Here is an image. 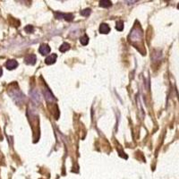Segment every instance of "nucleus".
Listing matches in <instances>:
<instances>
[{
    "label": "nucleus",
    "mask_w": 179,
    "mask_h": 179,
    "mask_svg": "<svg viewBox=\"0 0 179 179\" xmlns=\"http://www.w3.org/2000/svg\"><path fill=\"white\" fill-rule=\"evenodd\" d=\"M99 32L100 33H103V34H107L110 32V28L108 24H100V27H99Z\"/></svg>",
    "instance_id": "nucleus-9"
},
{
    "label": "nucleus",
    "mask_w": 179,
    "mask_h": 179,
    "mask_svg": "<svg viewBox=\"0 0 179 179\" xmlns=\"http://www.w3.org/2000/svg\"><path fill=\"white\" fill-rule=\"evenodd\" d=\"M44 95H45V99L49 102H53L56 100V98L54 97V95L50 92V91L49 89L44 90Z\"/></svg>",
    "instance_id": "nucleus-5"
},
{
    "label": "nucleus",
    "mask_w": 179,
    "mask_h": 179,
    "mask_svg": "<svg viewBox=\"0 0 179 179\" xmlns=\"http://www.w3.org/2000/svg\"><path fill=\"white\" fill-rule=\"evenodd\" d=\"M2 73H3V72H2V69H1V68H0V76H1V75H2Z\"/></svg>",
    "instance_id": "nucleus-17"
},
{
    "label": "nucleus",
    "mask_w": 179,
    "mask_h": 179,
    "mask_svg": "<svg viewBox=\"0 0 179 179\" xmlns=\"http://www.w3.org/2000/svg\"><path fill=\"white\" fill-rule=\"evenodd\" d=\"M55 15H56V18H57V19H65V20L69 21V22L72 21L73 18H74V16H73L71 14L66 15V14H62V13H56Z\"/></svg>",
    "instance_id": "nucleus-3"
},
{
    "label": "nucleus",
    "mask_w": 179,
    "mask_h": 179,
    "mask_svg": "<svg viewBox=\"0 0 179 179\" xmlns=\"http://www.w3.org/2000/svg\"><path fill=\"white\" fill-rule=\"evenodd\" d=\"M30 94H31V96H32V99L36 103H40V102H41V95H40V93H39L38 91L33 90V91H32L30 92Z\"/></svg>",
    "instance_id": "nucleus-4"
},
{
    "label": "nucleus",
    "mask_w": 179,
    "mask_h": 179,
    "mask_svg": "<svg viewBox=\"0 0 179 179\" xmlns=\"http://www.w3.org/2000/svg\"><path fill=\"white\" fill-rule=\"evenodd\" d=\"M99 5L102 7H108L112 5V3L111 1H108V0H102V1L99 2Z\"/></svg>",
    "instance_id": "nucleus-11"
},
{
    "label": "nucleus",
    "mask_w": 179,
    "mask_h": 179,
    "mask_svg": "<svg viewBox=\"0 0 179 179\" xmlns=\"http://www.w3.org/2000/svg\"><path fill=\"white\" fill-rule=\"evenodd\" d=\"M80 41H81V43H82L83 45H87L88 42H89V38H88V36H87V35H84L83 37L81 38Z\"/></svg>",
    "instance_id": "nucleus-14"
},
{
    "label": "nucleus",
    "mask_w": 179,
    "mask_h": 179,
    "mask_svg": "<svg viewBox=\"0 0 179 179\" xmlns=\"http://www.w3.org/2000/svg\"><path fill=\"white\" fill-rule=\"evenodd\" d=\"M56 60H57V55L56 54H52V55H50L49 57H48L46 58L45 62H46L47 65H52V64H54L56 62Z\"/></svg>",
    "instance_id": "nucleus-10"
},
{
    "label": "nucleus",
    "mask_w": 179,
    "mask_h": 179,
    "mask_svg": "<svg viewBox=\"0 0 179 179\" xmlns=\"http://www.w3.org/2000/svg\"><path fill=\"white\" fill-rule=\"evenodd\" d=\"M9 94L14 99V100L18 104L22 103L24 99V95L20 91L19 89H12V91H9Z\"/></svg>",
    "instance_id": "nucleus-2"
},
{
    "label": "nucleus",
    "mask_w": 179,
    "mask_h": 179,
    "mask_svg": "<svg viewBox=\"0 0 179 179\" xmlns=\"http://www.w3.org/2000/svg\"><path fill=\"white\" fill-rule=\"evenodd\" d=\"M25 31L27 32H33V27L32 26H31V25H28L27 27H25Z\"/></svg>",
    "instance_id": "nucleus-16"
},
{
    "label": "nucleus",
    "mask_w": 179,
    "mask_h": 179,
    "mask_svg": "<svg viewBox=\"0 0 179 179\" xmlns=\"http://www.w3.org/2000/svg\"><path fill=\"white\" fill-rule=\"evenodd\" d=\"M177 8L179 9V4H178V6H177Z\"/></svg>",
    "instance_id": "nucleus-18"
},
{
    "label": "nucleus",
    "mask_w": 179,
    "mask_h": 179,
    "mask_svg": "<svg viewBox=\"0 0 179 179\" xmlns=\"http://www.w3.org/2000/svg\"><path fill=\"white\" fill-rule=\"evenodd\" d=\"M116 29L117 31H122L124 29V23L122 21H118L116 22Z\"/></svg>",
    "instance_id": "nucleus-13"
},
{
    "label": "nucleus",
    "mask_w": 179,
    "mask_h": 179,
    "mask_svg": "<svg viewBox=\"0 0 179 179\" xmlns=\"http://www.w3.org/2000/svg\"><path fill=\"white\" fill-rule=\"evenodd\" d=\"M39 51L41 55H47L50 52V48L49 47V45L47 44H42L40 49H39Z\"/></svg>",
    "instance_id": "nucleus-6"
},
{
    "label": "nucleus",
    "mask_w": 179,
    "mask_h": 179,
    "mask_svg": "<svg viewBox=\"0 0 179 179\" xmlns=\"http://www.w3.org/2000/svg\"><path fill=\"white\" fill-rule=\"evenodd\" d=\"M141 37H142V32L140 28V26H135L133 31L131 32L130 35H129V40L132 43L135 42V41H139L141 40Z\"/></svg>",
    "instance_id": "nucleus-1"
},
{
    "label": "nucleus",
    "mask_w": 179,
    "mask_h": 179,
    "mask_svg": "<svg viewBox=\"0 0 179 179\" xmlns=\"http://www.w3.org/2000/svg\"><path fill=\"white\" fill-rule=\"evenodd\" d=\"M36 56L35 55H29L25 57V63L28 64V65H34L36 63Z\"/></svg>",
    "instance_id": "nucleus-7"
},
{
    "label": "nucleus",
    "mask_w": 179,
    "mask_h": 179,
    "mask_svg": "<svg viewBox=\"0 0 179 179\" xmlns=\"http://www.w3.org/2000/svg\"><path fill=\"white\" fill-rule=\"evenodd\" d=\"M17 66H18V63L15 60H8L6 64L7 68L9 69V70H13V69L16 68Z\"/></svg>",
    "instance_id": "nucleus-8"
},
{
    "label": "nucleus",
    "mask_w": 179,
    "mask_h": 179,
    "mask_svg": "<svg viewBox=\"0 0 179 179\" xmlns=\"http://www.w3.org/2000/svg\"><path fill=\"white\" fill-rule=\"evenodd\" d=\"M69 49H70V45H69L68 43H64V44H62L61 47L59 48V50H60L61 52H66V51H67Z\"/></svg>",
    "instance_id": "nucleus-12"
},
{
    "label": "nucleus",
    "mask_w": 179,
    "mask_h": 179,
    "mask_svg": "<svg viewBox=\"0 0 179 179\" xmlns=\"http://www.w3.org/2000/svg\"><path fill=\"white\" fill-rule=\"evenodd\" d=\"M91 10L90 8H87V9H84L83 11H82V12H81V15H83V16H88V15H91Z\"/></svg>",
    "instance_id": "nucleus-15"
}]
</instances>
